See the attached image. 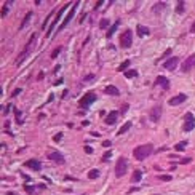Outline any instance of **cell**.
<instances>
[{"label":"cell","instance_id":"obj_1","mask_svg":"<svg viewBox=\"0 0 195 195\" xmlns=\"http://www.w3.org/2000/svg\"><path fill=\"white\" fill-rule=\"evenodd\" d=\"M152 152H154V146L152 144H142V146H138L136 149L133 150V155H134L136 160H146Z\"/></svg>","mask_w":195,"mask_h":195},{"label":"cell","instance_id":"obj_2","mask_svg":"<svg viewBox=\"0 0 195 195\" xmlns=\"http://www.w3.org/2000/svg\"><path fill=\"white\" fill-rule=\"evenodd\" d=\"M35 39H37V34H32V35H31V40L26 43L24 50H23V51H21V54H19V58L16 59V64H18V66H21L23 61H24V58L27 56V54H29V51H31V48H32V45L35 43Z\"/></svg>","mask_w":195,"mask_h":195},{"label":"cell","instance_id":"obj_3","mask_svg":"<svg viewBox=\"0 0 195 195\" xmlns=\"http://www.w3.org/2000/svg\"><path fill=\"white\" fill-rule=\"evenodd\" d=\"M96 101V95H95V91H88V93H85V95L82 96V99L78 101L80 103V106H82V109H88L93 103Z\"/></svg>","mask_w":195,"mask_h":195},{"label":"cell","instance_id":"obj_4","mask_svg":"<svg viewBox=\"0 0 195 195\" xmlns=\"http://www.w3.org/2000/svg\"><path fill=\"white\" fill-rule=\"evenodd\" d=\"M126 170H128V163H126V159L120 157L117 160V165H115V176L117 178H122V176L126 174Z\"/></svg>","mask_w":195,"mask_h":195},{"label":"cell","instance_id":"obj_5","mask_svg":"<svg viewBox=\"0 0 195 195\" xmlns=\"http://www.w3.org/2000/svg\"><path fill=\"white\" fill-rule=\"evenodd\" d=\"M131 43H133V34H131L129 29H126L122 35H120V46H122V48H129Z\"/></svg>","mask_w":195,"mask_h":195},{"label":"cell","instance_id":"obj_6","mask_svg":"<svg viewBox=\"0 0 195 195\" xmlns=\"http://www.w3.org/2000/svg\"><path fill=\"white\" fill-rule=\"evenodd\" d=\"M195 128V117L193 114L187 112L184 115V125H182V129L184 131H192V129Z\"/></svg>","mask_w":195,"mask_h":195},{"label":"cell","instance_id":"obj_7","mask_svg":"<svg viewBox=\"0 0 195 195\" xmlns=\"http://www.w3.org/2000/svg\"><path fill=\"white\" fill-rule=\"evenodd\" d=\"M80 5V2H78V0H77V2H74V5H72V8H70V11H69V15L66 16V19H64L62 21V24L59 26V31H62L64 29V27H66L70 21H72V18H74V15H75V10H77V6Z\"/></svg>","mask_w":195,"mask_h":195},{"label":"cell","instance_id":"obj_8","mask_svg":"<svg viewBox=\"0 0 195 195\" xmlns=\"http://www.w3.org/2000/svg\"><path fill=\"white\" fill-rule=\"evenodd\" d=\"M193 67H195V53H193V54H190V56L182 62L181 70H182V72H190Z\"/></svg>","mask_w":195,"mask_h":195},{"label":"cell","instance_id":"obj_9","mask_svg":"<svg viewBox=\"0 0 195 195\" xmlns=\"http://www.w3.org/2000/svg\"><path fill=\"white\" fill-rule=\"evenodd\" d=\"M67 6H69V5H64V6L61 8V10H59V11L56 13V18H54V19H53V24H51V26L48 27V31H46V37H50V35H51L53 29H54V27H56V24H58V21H59V18L62 16V13H64V11H66V8H67Z\"/></svg>","mask_w":195,"mask_h":195},{"label":"cell","instance_id":"obj_10","mask_svg":"<svg viewBox=\"0 0 195 195\" xmlns=\"http://www.w3.org/2000/svg\"><path fill=\"white\" fill-rule=\"evenodd\" d=\"M162 117V106H154L152 110H150V114H149V118H150V122H159Z\"/></svg>","mask_w":195,"mask_h":195},{"label":"cell","instance_id":"obj_11","mask_svg":"<svg viewBox=\"0 0 195 195\" xmlns=\"http://www.w3.org/2000/svg\"><path fill=\"white\" fill-rule=\"evenodd\" d=\"M184 101H187V96H185L184 93H179V95L173 96V98L168 101V104H170V106H179V104L184 103Z\"/></svg>","mask_w":195,"mask_h":195},{"label":"cell","instance_id":"obj_12","mask_svg":"<svg viewBox=\"0 0 195 195\" xmlns=\"http://www.w3.org/2000/svg\"><path fill=\"white\" fill-rule=\"evenodd\" d=\"M178 62H179V58L173 56V58H170V59H166V62L163 64V67H165L166 70H174L176 67H178Z\"/></svg>","mask_w":195,"mask_h":195},{"label":"cell","instance_id":"obj_13","mask_svg":"<svg viewBox=\"0 0 195 195\" xmlns=\"http://www.w3.org/2000/svg\"><path fill=\"white\" fill-rule=\"evenodd\" d=\"M155 85L163 88V90H168L170 88V80L166 78V77H163V75H159V77L155 78Z\"/></svg>","mask_w":195,"mask_h":195},{"label":"cell","instance_id":"obj_14","mask_svg":"<svg viewBox=\"0 0 195 195\" xmlns=\"http://www.w3.org/2000/svg\"><path fill=\"white\" fill-rule=\"evenodd\" d=\"M48 159L51 160V162H56V163H59V165H64L66 163V159L59 154V152H50L48 154Z\"/></svg>","mask_w":195,"mask_h":195},{"label":"cell","instance_id":"obj_15","mask_svg":"<svg viewBox=\"0 0 195 195\" xmlns=\"http://www.w3.org/2000/svg\"><path fill=\"white\" fill-rule=\"evenodd\" d=\"M27 168H31V170H34V171H40L42 170V163L39 162V160H35V159H31V160H27L26 163H24Z\"/></svg>","mask_w":195,"mask_h":195},{"label":"cell","instance_id":"obj_16","mask_svg":"<svg viewBox=\"0 0 195 195\" xmlns=\"http://www.w3.org/2000/svg\"><path fill=\"white\" fill-rule=\"evenodd\" d=\"M118 115H120V112H117V110H112L110 114H107V117H106V123H107V125H114V123L117 122Z\"/></svg>","mask_w":195,"mask_h":195},{"label":"cell","instance_id":"obj_17","mask_svg":"<svg viewBox=\"0 0 195 195\" xmlns=\"http://www.w3.org/2000/svg\"><path fill=\"white\" fill-rule=\"evenodd\" d=\"M136 34H138V37H146V35L150 34V31H149V27H146V26H142V24H138Z\"/></svg>","mask_w":195,"mask_h":195},{"label":"cell","instance_id":"obj_18","mask_svg":"<svg viewBox=\"0 0 195 195\" xmlns=\"http://www.w3.org/2000/svg\"><path fill=\"white\" fill-rule=\"evenodd\" d=\"M104 93H106V95H109V96H118L120 95V90L117 87H114V85H107L104 88Z\"/></svg>","mask_w":195,"mask_h":195},{"label":"cell","instance_id":"obj_19","mask_svg":"<svg viewBox=\"0 0 195 195\" xmlns=\"http://www.w3.org/2000/svg\"><path fill=\"white\" fill-rule=\"evenodd\" d=\"M184 11H185V3L182 2V0L176 2V13H178V15H182Z\"/></svg>","mask_w":195,"mask_h":195},{"label":"cell","instance_id":"obj_20","mask_svg":"<svg viewBox=\"0 0 195 195\" xmlns=\"http://www.w3.org/2000/svg\"><path fill=\"white\" fill-rule=\"evenodd\" d=\"M32 16H34V13H32V11H27V15L24 16V19H23V23H21V26H19L21 29H24V27L27 26V23H29V21L32 19Z\"/></svg>","mask_w":195,"mask_h":195},{"label":"cell","instance_id":"obj_21","mask_svg":"<svg viewBox=\"0 0 195 195\" xmlns=\"http://www.w3.org/2000/svg\"><path fill=\"white\" fill-rule=\"evenodd\" d=\"M118 24H120V19L115 23V24H112V26H110V29L107 31V39H110V37H112L114 34H115V31H117V27H118Z\"/></svg>","mask_w":195,"mask_h":195},{"label":"cell","instance_id":"obj_22","mask_svg":"<svg viewBox=\"0 0 195 195\" xmlns=\"http://www.w3.org/2000/svg\"><path fill=\"white\" fill-rule=\"evenodd\" d=\"M141 179H142V171H141V170H136V171L133 173V178H131V181H133V182H139Z\"/></svg>","mask_w":195,"mask_h":195},{"label":"cell","instance_id":"obj_23","mask_svg":"<svg viewBox=\"0 0 195 195\" xmlns=\"http://www.w3.org/2000/svg\"><path fill=\"white\" fill-rule=\"evenodd\" d=\"M129 128H131V122H126V123H125V125H123L122 128H120V129H118V133H117V134L120 136V134H123V133H126V131H128V129H129Z\"/></svg>","mask_w":195,"mask_h":195},{"label":"cell","instance_id":"obj_24","mask_svg":"<svg viewBox=\"0 0 195 195\" xmlns=\"http://www.w3.org/2000/svg\"><path fill=\"white\" fill-rule=\"evenodd\" d=\"M166 6V3L165 2H160V3H155L154 5V11L155 13H160V10H163V8Z\"/></svg>","mask_w":195,"mask_h":195},{"label":"cell","instance_id":"obj_25","mask_svg":"<svg viewBox=\"0 0 195 195\" xmlns=\"http://www.w3.org/2000/svg\"><path fill=\"white\" fill-rule=\"evenodd\" d=\"M128 66H129V61L126 59V61H123V62H122V64H120V66H118V72H126Z\"/></svg>","mask_w":195,"mask_h":195},{"label":"cell","instance_id":"obj_26","mask_svg":"<svg viewBox=\"0 0 195 195\" xmlns=\"http://www.w3.org/2000/svg\"><path fill=\"white\" fill-rule=\"evenodd\" d=\"M185 147H187V142L182 141V142H178V144H176V146H174V149L178 150V152H181V150H184V149H185Z\"/></svg>","mask_w":195,"mask_h":195},{"label":"cell","instance_id":"obj_27","mask_svg":"<svg viewBox=\"0 0 195 195\" xmlns=\"http://www.w3.org/2000/svg\"><path fill=\"white\" fill-rule=\"evenodd\" d=\"M125 77H128V78H134V77H138V70H126L125 72Z\"/></svg>","mask_w":195,"mask_h":195},{"label":"cell","instance_id":"obj_28","mask_svg":"<svg viewBox=\"0 0 195 195\" xmlns=\"http://www.w3.org/2000/svg\"><path fill=\"white\" fill-rule=\"evenodd\" d=\"M98 176H99V170H91V171L88 173V178H90V179H96Z\"/></svg>","mask_w":195,"mask_h":195},{"label":"cell","instance_id":"obj_29","mask_svg":"<svg viewBox=\"0 0 195 195\" xmlns=\"http://www.w3.org/2000/svg\"><path fill=\"white\" fill-rule=\"evenodd\" d=\"M99 27H101V29H107V27H109V19H101Z\"/></svg>","mask_w":195,"mask_h":195},{"label":"cell","instance_id":"obj_30","mask_svg":"<svg viewBox=\"0 0 195 195\" xmlns=\"http://www.w3.org/2000/svg\"><path fill=\"white\" fill-rule=\"evenodd\" d=\"M61 139H62V133H56V134H54V138H53V141L54 142H61Z\"/></svg>","mask_w":195,"mask_h":195},{"label":"cell","instance_id":"obj_31","mask_svg":"<svg viewBox=\"0 0 195 195\" xmlns=\"http://www.w3.org/2000/svg\"><path fill=\"white\" fill-rule=\"evenodd\" d=\"M21 110H18V109H15V115H16V122H21Z\"/></svg>","mask_w":195,"mask_h":195},{"label":"cell","instance_id":"obj_32","mask_svg":"<svg viewBox=\"0 0 195 195\" xmlns=\"http://www.w3.org/2000/svg\"><path fill=\"white\" fill-rule=\"evenodd\" d=\"M61 50H62V48H61V46H58V48H56V50H54V51L51 53V58H56V56H58V54L61 53Z\"/></svg>","mask_w":195,"mask_h":195},{"label":"cell","instance_id":"obj_33","mask_svg":"<svg viewBox=\"0 0 195 195\" xmlns=\"http://www.w3.org/2000/svg\"><path fill=\"white\" fill-rule=\"evenodd\" d=\"M159 178L162 179V181H171L173 178H171V176H168V174H163V176H159Z\"/></svg>","mask_w":195,"mask_h":195},{"label":"cell","instance_id":"obj_34","mask_svg":"<svg viewBox=\"0 0 195 195\" xmlns=\"http://www.w3.org/2000/svg\"><path fill=\"white\" fill-rule=\"evenodd\" d=\"M170 54H171V50H166V51L163 53V56H162V58H159V61H160V59H163V58H168ZM159 61H157V62H159Z\"/></svg>","mask_w":195,"mask_h":195},{"label":"cell","instance_id":"obj_35","mask_svg":"<svg viewBox=\"0 0 195 195\" xmlns=\"http://www.w3.org/2000/svg\"><path fill=\"white\" fill-rule=\"evenodd\" d=\"M110 157H112V152H106L104 154V157H103V162H106V160H109Z\"/></svg>","mask_w":195,"mask_h":195},{"label":"cell","instance_id":"obj_36","mask_svg":"<svg viewBox=\"0 0 195 195\" xmlns=\"http://www.w3.org/2000/svg\"><path fill=\"white\" fill-rule=\"evenodd\" d=\"M93 78H95V75H93V74H88V75L83 78V82H90V80H93Z\"/></svg>","mask_w":195,"mask_h":195},{"label":"cell","instance_id":"obj_37","mask_svg":"<svg viewBox=\"0 0 195 195\" xmlns=\"http://www.w3.org/2000/svg\"><path fill=\"white\" fill-rule=\"evenodd\" d=\"M6 15H8V6H6V5H5V6H3V8H2V16H3V18H5V16H6Z\"/></svg>","mask_w":195,"mask_h":195},{"label":"cell","instance_id":"obj_38","mask_svg":"<svg viewBox=\"0 0 195 195\" xmlns=\"http://www.w3.org/2000/svg\"><path fill=\"white\" fill-rule=\"evenodd\" d=\"M128 110V104H123V107H122V110H120V115H123L125 112Z\"/></svg>","mask_w":195,"mask_h":195},{"label":"cell","instance_id":"obj_39","mask_svg":"<svg viewBox=\"0 0 195 195\" xmlns=\"http://www.w3.org/2000/svg\"><path fill=\"white\" fill-rule=\"evenodd\" d=\"M19 93H21V88H18V90H15V91L11 93V98H15V96H18V95H19Z\"/></svg>","mask_w":195,"mask_h":195},{"label":"cell","instance_id":"obj_40","mask_svg":"<svg viewBox=\"0 0 195 195\" xmlns=\"http://www.w3.org/2000/svg\"><path fill=\"white\" fill-rule=\"evenodd\" d=\"M85 152H87V154H93V149H91L90 146H85Z\"/></svg>","mask_w":195,"mask_h":195},{"label":"cell","instance_id":"obj_41","mask_svg":"<svg viewBox=\"0 0 195 195\" xmlns=\"http://www.w3.org/2000/svg\"><path fill=\"white\" fill-rule=\"evenodd\" d=\"M85 18H87V13H83V15H82V16L78 18V23L82 24V23H83V19H85Z\"/></svg>","mask_w":195,"mask_h":195},{"label":"cell","instance_id":"obj_42","mask_svg":"<svg viewBox=\"0 0 195 195\" xmlns=\"http://www.w3.org/2000/svg\"><path fill=\"white\" fill-rule=\"evenodd\" d=\"M192 162V159H182L181 160V165H184V163H190Z\"/></svg>","mask_w":195,"mask_h":195},{"label":"cell","instance_id":"obj_43","mask_svg":"<svg viewBox=\"0 0 195 195\" xmlns=\"http://www.w3.org/2000/svg\"><path fill=\"white\" fill-rule=\"evenodd\" d=\"M10 109H11V106H6V107H5V109H3V114H5V115H6V114H8V112H10Z\"/></svg>","mask_w":195,"mask_h":195},{"label":"cell","instance_id":"obj_44","mask_svg":"<svg viewBox=\"0 0 195 195\" xmlns=\"http://www.w3.org/2000/svg\"><path fill=\"white\" fill-rule=\"evenodd\" d=\"M103 3H104V2H103V0H99V2H98V3L95 5V10H98V8H99L101 5H103Z\"/></svg>","mask_w":195,"mask_h":195},{"label":"cell","instance_id":"obj_45","mask_svg":"<svg viewBox=\"0 0 195 195\" xmlns=\"http://www.w3.org/2000/svg\"><path fill=\"white\" fill-rule=\"evenodd\" d=\"M26 190L29 192V193H32L34 192V187H32V185H31V187H29V185H26Z\"/></svg>","mask_w":195,"mask_h":195},{"label":"cell","instance_id":"obj_46","mask_svg":"<svg viewBox=\"0 0 195 195\" xmlns=\"http://www.w3.org/2000/svg\"><path fill=\"white\" fill-rule=\"evenodd\" d=\"M103 146H104V147H110V141H104Z\"/></svg>","mask_w":195,"mask_h":195},{"label":"cell","instance_id":"obj_47","mask_svg":"<svg viewBox=\"0 0 195 195\" xmlns=\"http://www.w3.org/2000/svg\"><path fill=\"white\" fill-rule=\"evenodd\" d=\"M190 32H195V23L190 26Z\"/></svg>","mask_w":195,"mask_h":195},{"label":"cell","instance_id":"obj_48","mask_svg":"<svg viewBox=\"0 0 195 195\" xmlns=\"http://www.w3.org/2000/svg\"><path fill=\"white\" fill-rule=\"evenodd\" d=\"M10 195H15V193H10Z\"/></svg>","mask_w":195,"mask_h":195},{"label":"cell","instance_id":"obj_49","mask_svg":"<svg viewBox=\"0 0 195 195\" xmlns=\"http://www.w3.org/2000/svg\"><path fill=\"white\" fill-rule=\"evenodd\" d=\"M155 195H159V193H155Z\"/></svg>","mask_w":195,"mask_h":195}]
</instances>
